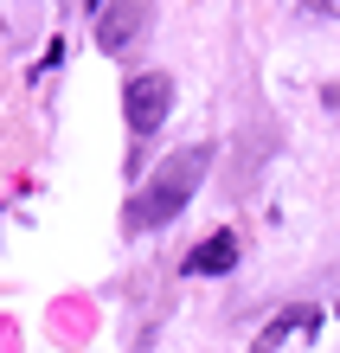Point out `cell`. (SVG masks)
<instances>
[{"instance_id": "52a82bcc", "label": "cell", "mask_w": 340, "mask_h": 353, "mask_svg": "<svg viewBox=\"0 0 340 353\" xmlns=\"http://www.w3.org/2000/svg\"><path fill=\"white\" fill-rule=\"evenodd\" d=\"M83 7H90V13H103V7H110V0H83Z\"/></svg>"}, {"instance_id": "6da1fadb", "label": "cell", "mask_w": 340, "mask_h": 353, "mask_svg": "<svg viewBox=\"0 0 340 353\" xmlns=\"http://www.w3.org/2000/svg\"><path fill=\"white\" fill-rule=\"evenodd\" d=\"M212 168V141H193V148H174L154 168V180H141V193L129 199V232H161L186 212V199L199 193V180Z\"/></svg>"}, {"instance_id": "5b68a950", "label": "cell", "mask_w": 340, "mask_h": 353, "mask_svg": "<svg viewBox=\"0 0 340 353\" xmlns=\"http://www.w3.org/2000/svg\"><path fill=\"white\" fill-rule=\"evenodd\" d=\"M295 327H314V308H289V315H276V327L257 341V353H276V347H283V334H295Z\"/></svg>"}, {"instance_id": "277c9868", "label": "cell", "mask_w": 340, "mask_h": 353, "mask_svg": "<svg viewBox=\"0 0 340 353\" xmlns=\"http://www.w3.org/2000/svg\"><path fill=\"white\" fill-rule=\"evenodd\" d=\"M225 270H238V232H212L186 251V276H225Z\"/></svg>"}, {"instance_id": "7a4b0ae2", "label": "cell", "mask_w": 340, "mask_h": 353, "mask_svg": "<svg viewBox=\"0 0 340 353\" xmlns=\"http://www.w3.org/2000/svg\"><path fill=\"white\" fill-rule=\"evenodd\" d=\"M122 116H129V135L148 141L167 116H174V77L167 71H135L129 84H122Z\"/></svg>"}, {"instance_id": "8992f818", "label": "cell", "mask_w": 340, "mask_h": 353, "mask_svg": "<svg viewBox=\"0 0 340 353\" xmlns=\"http://www.w3.org/2000/svg\"><path fill=\"white\" fill-rule=\"evenodd\" d=\"M308 13H328V19H340V0H302Z\"/></svg>"}, {"instance_id": "3957f363", "label": "cell", "mask_w": 340, "mask_h": 353, "mask_svg": "<svg viewBox=\"0 0 340 353\" xmlns=\"http://www.w3.org/2000/svg\"><path fill=\"white\" fill-rule=\"evenodd\" d=\"M148 7L154 0H110V7L97 13V52H129L135 39H141V26H148Z\"/></svg>"}]
</instances>
